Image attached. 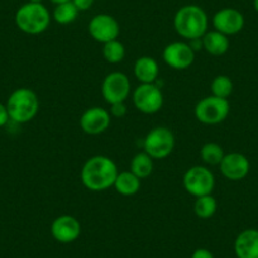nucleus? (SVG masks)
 Instances as JSON below:
<instances>
[{
    "label": "nucleus",
    "instance_id": "28",
    "mask_svg": "<svg viewBox=\"0 0 258 258\" xmlns=\"http://www.w3.org/2000/svg\"><path fill=\"white\" fill-rule=\"evenodd\" d=\"M73 3L75 4L76 8L79 9V12L88 11L93 7L94 0H73Z\"/></svg>",
    "mask_w": 258,
    "mask_h": 258
},
{
    "label": "nucleus",
    "instance_id": "3",
    "mask_svg": "<svg viewBox=\"0 0 258 258\" xmlns=\"http://www.w3.org/2000/svg\"><path fill=\"white\" fill-rule=\"evenodd\" d=\"M14 19L17 27L23 33L37 36L48 29L52 16L43 3L28 2L19 7Z\"/></svg>",
    "mask_w": 258,
    "mask_h": 258
},
{
    "label": "nucleus",
    "instance_id": "8",
    "mask_svg": "<svg viewBox=\"0 0 258 258\" xmlns=\"http://www.w3.org/2000/svg\"><path fill=\"white\" fill-rule=\"evenodd\" d=\"M131 93H132V86L129 78L120 71L108 74L101 84V95L109 105L115 103H125Z\"/></svg>",
    "mask_w": 258,
    "mask_h": 258
},
{
    "label": "nucleus",
    "instance_id": "11",
    "mask_svg": "<svg viewBox=\"0 0 258 258\" xmlns=\"http://www.w3.org/2000/svg\"><path fill=\"white\" fill-rule=\"evenodd\" d=\"M162 58L173 70H186L195 61V52L186 42H172L163 48Z\"/></svg>",
    "mask_w": 258,
    "mask_h": 258
},
{
    "label": "nucleus",
    "instance_id": "21",
    "mask_svg": "<svg viewBox=\"0 0 258 258\" xmlns=\"http://www.w3.org/2000/svg\"><path fill=\"white\" fill-rule=\"evenodd\" d=\"M79 16V9L76 8L75 4L73 2L69 3L58 4L54 8L53 13H52V18L56 23L61 24V26H66V24H71L73 22L76 21Z\"/></svg>",
    "mask_w": 258,
    "mask_h": 258
},
{
    "label": "nucleus",
    "instance_id": "6",
    "mask_svg": "<svg viewBox=\"0 0 258 258\" xmlns=\"http://www.w3.org/2000/svg\"><path fill=\"white\" fill-rule=\"evenodd\" d=\"M175 136L166 126H156L147 133L143 148L153 160H163L172 153L175 148Z\"/></svg>",
    "mask_w": 258,
    "mask_h": 258
},
{
    "label": "nucleus",
    "instance_id": "31",
    "mask_svg": "<svg viewBox=\"0 0 258 258\" xmlns=\"http://www.w3.org/2000/svg\"><path fill=\"white\" fill-rule=\"evenodd\" d=\"M253 8L258 13V0H253Z\"/></svg>",
    "mask_w": 258,
    "mask_h": 258
},
{
    "label": "nucleus",
    "instance_id": "26",
    "mask_svg": "<svg viewBox=\"0 0 258 258\" xmlns=\"http://www.w3.org/2000/svg\"><path fill=\"white\" fill-rule=\"evenodd\" d=\"M110 115L115 118H123L126 114V105L125 103H115L110 105Z\"/></svg>",
    "mask_w": 258,
    "mask_h": 258
},
{
    "label": "nucleus",
    "instance_id": "15",
    "mask_svg": "<svg viewBox=\"0 0 258 258\" xmlns=\"http://www.w3.org/2000/svg\"><path fill=\"white\" fill-rule=\"evenodd\" d=\"M51 234L58 243H73L80 237L81 224L73 215H61L52 222Z\"/></svg>",
    "mask_w": 258,
    "mask_h": 258
},
{
    "label": "nucleus",
    "instance_id": "23",
    "mask_svg": "<svg viewBox=\"0 0 258 258\" xmlns=\"http://www.w3.org/2000/svg\"><path fill=\"white\" fill-rule=\"evenodd\" d=\"M224 150L220 145L215 142H208L200 150V157L203 162L209 166H219L224 158Z\"/></svg>",
    "mask_w": 258,
    "mask_h": 258
},
{
    "label": "nucleus",
    "instance_id": "1",
    "mask_svg": "<svg viewBox=\"0 0 258 258\" xmlns=\"http://www.w3.org/2000/svg\"><path fill=\"white\" fill-rule=\"evenodd\" d=\"M118 173V167L111 158L98 155L90 157L84 163L80 178L88 190L100 192L114 186Z\"/></svg>",
    "mask_w": 258,
    "mask_h": 258
},
{
    "label": "nucleus",
    "instance_id": "24",
    "mask_svg": "<svg viewBox=\"0 0 258 258\" xmlns=\"http://www.w3.org/2000/svg\"><path fill=\"white\" fill-rule=\"evenodd\" d=\"M210 90H212V95L217 96V98L228 99L233 94L234 84L229 76L218 75L213 79L212 84H210Z\"/></svg>",
    "mask_w": 258,
    "mask_h": 258
},
{
    "label": "nucleus",
    "instance_id": "4",
    "mask_svg": "<svg viewBox=\"0 0 258 258\" xmlns=\"http://www.w3.org/2000/svg\"><path fill=\"white\" fill-rule=\"evenodd\" d=\"M9 118L17 124H24L36 118L39 111L38 95L32 89H16L7 100Z\"/></svg>",
    "mask_w": 258,
    "mask_h": 258
},
{
    "label": "nucleus",
    "instance_id": "18",
    "mask_svg": "<svg viewBox=\"0 0 258 258\" xmlns=\"http://www.w3.org/2000/svg\"><path fill=\"white\" fill-rule=\"evenodd\" d=\"M203 49L208 52L209 54L215 57L223 56L228 52L230 47L229 37L225 34L220 33L218 31H208L203 36Z\"/></svg>",
    "mask_w": 258,
    "mask_h": 258
},
{
    "label": "nucleus",
    "instance_id": "10",
    "mask_svg": "<svg viewBox=\"0 0 258 258\" xmlns=\"http://www.w3.org/2000/svg\"><path fill=\"white\" fill-rule=\"evenodd\" d=\"M88 31L94 41L104 44L114 41V39H118L119 33H120V26L113 16L100 13L91 18V21L89 22Z\"/></svg>",
    "mask_w": 258,
    "mask_h": 258
},
{
    "label": "nucleus",
    "instance_id": "17",
    "mask_svg": "<svg viewBox=\"0 0 258 258\" xmlns=\"http://www.w3.org/2000/svg\"><path fill=\"white\" fill-rule=\"evenodd\" d=\"M133 73L141 84H155L160 75V68L153 57L142 56L136 59Z\"/></svg>",
    "mask_w": 258,
    "mask_h": 258
},
{
    "label": "nucleus",
    "instance_id": "5",
    "mask_svg": "<svg viewBox=\"0 0 258 258\" xmlns=\"http://www.w3.org/2000/svg\"><path fill=\"white\" fill-rule=\"evenodd\" d=\"M195 118L205 125H217L223 123L230 113L228 99L217 98L214 95L202 99L195 106Z\"/></svg>",
    "mask_w": 258,
    "mask_h": 258
},
{
    "label": "nucleus",
    "instance_id": "13",
    "mask_svg": "<svg viewBox=\"0 0 258 258\" xmlns=\"http://www.w3.org/2000/svg\"><path fill=\"white\" fill-rule=\"evenodd\" d=\"M110 123V113L100 106H93V108L86 109L80 118L81 129L84 133L89 136L101 135L109 128Z\"/></svg>",
    "mask_w": 258,
    "mask_h": 258
},
{
    "label": "nucleus",
    "instance_id": "16",
    "mask_svg": "<svg viewBox=\"0 0 258 258\" xmlns=\"http://www.w3.org/2000/svg\"><path fill=\"white\" fill-rule=\"evenodd\" d=\"M237 258H258V229H245L234 240Z\"/></svg>",
    "mask_w": 258,
    "mask_h": 258
},
{
    "label": "nucleus",
    "instance_id": "12",
    "mask_svg": "<svg viewBox=\"0 0 258 258\" xmlns=\"http://www.w3.org/2000/svg\"><path fill=\"white\" fill-rule=\"evenodd\" d=\"M213 27L215 31L225 36H235L244 28L245 19L242 12L235 8H223L213 16Z\"/></svg>",
    "mask_w": 258,
    "mask_h": 258
},
{
    "label": "nucleus",
    "instance_id": "22",
    "mask_svg": "<svg viewBox=\"0 0 258 258\" xmlns=\"http://www.w3.org/2000/svg\"><path fill=\"white\" fill-rule=\"evenodd\" d=\"M218 203L217 199L210 195H204V197L197 198L195 204H194V212L200 219H209L217 213Z\"/></svg>",
    "mask_w": 258,
    "mask_h": 258
},
{
    "label": "nucleus",
    "instance_id": "30",
    "mask_svg": "<svg viewBox=\"0 0 258 258\" xmlns=\"http://www.w3.org/2000/svg\"><path fill=\"white\" fill-rule=\"evenodd\" d=\"M51 2L54 4V6H58V4L69 3V2H73V0H51Z\"/></svg>",
    "mask_w": 258,
    "mask_h": 258
},
{
    "label": "nucleus",
    "instance_id": "9",
    "mask_svg": "<svg viewBox=\"0 0 258 258\" xmlns=\"http://www.w3.org/2000/svg\"><path fill=\"white\" fill-rule=\"evenodd\" d=\"M132 100L136 109L143 114H156L163 106V94L155 84H141L135 89Z\"/></svg>",
    "mask_w": 258,
    "mask_h": 258
},
{
    "label": "nucleus",
    "instance_id": "2",
    "mask_svg": "<svg viewBox=\"0 0 258 258\" xmlns=\"http://www.w3.org/2000/svg\"><path fill=\"white\" fill-rule=\"evenodd\" d=\"M208 27L209 18L207 12L195 4L181 7L173 17V28L176 33L187 41L203 38L208 32Z\"/></svg>",
    "mask_w": 258,
    "mask_h": 258
},
{
    "label": "nucleus",
    "instance_id": "25",
    "mask_svg": "<svg viewBox=\"0 0 258 258\" xmlns=\"http://www.w3.org/2000/svg\"><path fill=\"white\" fill-rule=\"evenodd\" d=\"M103 56L109 63H119L125 57V47L118 39L103 44Z\"/></svg>",
    "mask_w": 258,
    "mask_h": 258
},
{
    "label": "nucleus",
    "instance_id": "32",
    "mask_svg": "<svg viewBox=\"0 0 258 258\" xmlns=\"http://www.w3.org/2000/svg\"><path fill=\"white\" fill-rule=\"evenodd\" d=\"M29 2H33V3H42L43 0H29Z\"/></svg>",
    "mask_w": 258,
    "mask_h": 258
},
{
    "label": "nucleus",
    "instance_id": "29",
    "mask_svg": "<svg viewBox=\"0 0 258 258\" xmlns=\"http://www.w3.org/2000/svg\"><path fill=\"white\" fill-rule=\"evenodd\" d=\"M11 120L8 114V109H7V105L0 103V128L2 126H6L8 124V121Z\"/></svg>",
    "mask_w": 258,
    "mask_h": 258
},
{
    "label": "nucleus",
    "instance_id": "19",
    "mask_svg": "<svg viewBox=\"0 0 258 258\" xmlns=\"http://www.w3.org/2000/svg\"><path fill=\"white\" fill-rule=\"evenodd\" d=\"M114 187H115L116 192L123 197H133L140 191L141 178H138L131 171H121L116 176Z\"/></svg>",
    "mask_w": 258,
    "mask_h": 258
},
{
    "label": "nucleus",
    "instance_id": "20",
    "mask_svg": "<svg viewBox=\"0 0 258 258\" xmlns=\"http://www.w3.org/2000/svg\"><path fill=\"white\" fill-rule=\"evenodd\" d=\"M129 171L135 173L141 180L147 178L153 172V158L150 155H147L145 151L137 153L131 161Z\"/></svg>",
    "mask_w": 258,
    "mask_h": 258
},
{
    "label": "nucleus",
    "instance_id": "7",
    "mask_svg": "<svg viewBox=\"0 0 258 258\" xmlns=\"http://www.w3.org/2000/svg\"><path fill=\"white\" fill-rule=\"evenodd\" d=\"M186 192L195 198L210 195L215 187V177L205 166H192L185 172L182 178Z\"/></svg>",
    "mask_w": 258,
    "mask_h": 258
},
{
    "label": "nucleus",
    "instance_id": "27",
    "mask_svg": "<svg viewBox=\"0 0 258 258\" xmlns=\"http://www.w3.org/2000/svg\"><path fill=\"white\" fill-rule=\"evenodd\" d=\"M191 258H214V254L207 248H198L194 250Z\"/></svg>",
    "mask_w": 258,
    "mask_h": 258
},
{
    "label": "nucleus",
    "instance_id": "14",
    "mask_svg": "<svg viewBox=\"0 0 258 258\" xmlns=\"http://www.w3.org/2000/svg\"><path fill=\"white\" fill-rule=\"evenodd\" d=\"M220 172L227 180L240 181L248 176L250 171V162L243 153L230 152L224 156L219 165Z\"/></svg>",
    "mask_w": 258,
    "mask_h": 258
}]
</instances>
